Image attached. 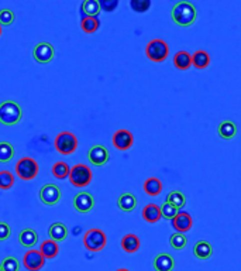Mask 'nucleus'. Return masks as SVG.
Segmentation results:
<instances>
[{
	"label": "nucleus",
	"mask_w": 241,
	"mask_h": 271,
	"mask_svg": "<svg viewBox=\"0 0 241 271\" xmlns=\"http://www.w3.org/2000/svg\"><path fill=\"white\" fill-rule=\"evenodd\" d=\"M171 17L179 27H190L198 19V12L190 2H178L172 8Z\"/></svg>",
	"instance_id": "f257e3e1"
},
{
	"label": "nucleus",
	"mask_w": 241,
	"mask_h": 271,
	"mask_svg": "<svg viewBox=\"0 0 241 271\" xmlns=\"http://www.w3.org/2000/svg\"><path fill=\"white\" fill-rule=\"evenodd\" d=\"M23 117V110L14 101H4L0 103V123L4 126H14Z\"/></svg>",
	"instance_id": "f03ea898"
},
{
	"label": "nucleus",
	"mask_w": 241,
	"mask_h": 271,
	"mask_svg": "<svg viewBox=\"0 0 241 271\" xmlns=\"http://www.w3.org/2000/svg\"><path fill=\"white\" fill-rule=\"evenodd\" d=\"M146 54L152 62H162L170 55V47L164 40H151L146 47Z\"/></svg>",
	"instance_id": "7ed1b4c3"
},
{
	"label": "nucleus",
	"mask_w": 241,
	"mask_h": 271,
	"mask_svg": "<svg viewBox=\"0 0 241 271\" xmlns=\"http://www.w3.org/2000/svg\"><path fill=\"white\" fill-rule=\"evenodd\" d=\"M38 163L30 157H24L22 160H18L16 164V174L18 175V178H22L23 181L34 179L38 175Z\"/></svg>",
	"instance_id": "20e7f679"
},
{
	"label": "nucleus",
	"mask_w": 241,
	"mask_h": 271,
	"mask_svg": "<svg viewBox=\"0 0 241 271\" xmlns=\"http://www.w3.org/2000/svg\"><path fill=\"white\" fill-rule=\"evenodd\" d=\"M55 148L60 154L70 155L76 151L78 148V139L74 133L62 132L55 139Z\"/></svg>",
	"instance_id": "39448f33"
},
{
	"label": "nucleus",
	"mask_w": 241,
	"mask_h": 271,
	"mask_svg": "<svg viewBox=\"0 0 241 271\" xmlns=\"http://www.w3.org/2000/svg\"><path fill=\"white\" fill-rule=\"evenodd\" d=\"M92 177H94L92 171L85 164H76L70 168V181L74 186H78V188L88 186L92 181Z\"/></svg>",
	"instance_id": "423d86ee"
},
{
	"label": "nucleus",
	"mask_w": 241,
	"mask_h": 271,
	"mask_svg": "<svg viewBox=\"0 0 241 271\" xmlns=\"http://www.w3.org/2000/svg\"><path fill=\"white\" fill-rule=\"evenodd\" d=\"M108 243V237L100 229H90L84 236V246L89 251H100Z\"/></svg>",
	"instance_id": "0eeeda50"
},
{
	"label": "nucleus",
	"mask_w": 241,
	"mask_h": 271,
	"mask_svg": "<svg viewBox=\"0 0 241 271\" xmlns=\"http://www.w3.org/2000/svg\"><path fill=\"white\" fill-rule=\"evenodd\" d=\"M61 196H62L61 189L54 184H47V185H44L40 189V199L48 206L56 205L58 202L61 201Z\"/></svg>",
	"instance_id": "6e6552de"
},
{
	"label": "nucleus",
	"mask_w": 241,
	"mask_h": 271,
	"mask_svg": "<svg viewBox=\"0 0 241 271\" xmlns=\"http://www.w3.org/2000/svg\"><path fill=\"white\" fill-rule=\"evenodd\" d=\"M55 50L54 47L51 46L50 43H38L37 46L34 47V51H32V57L34 60L38 62V64H48V62L52 61L54 58Z\"/></svg>",
	"instance_id": "1a4fd4ad"
},
{
	"label": "nucleus",
	"mask_w": 241,
	"mask_h": 271,
	"mask_svg": "<svg viewBox=\"0 0 241 271\" xmlns=\"http://www.w3.org/2000/svg\"><path fill=\"white\" fill-rule=\"evenodd\" d=\"M44 263H46V258L41 254L40 250L32 248L24 254L23 264L28 271H40L44 267Z\"/></svg>",
	"instance_id": "9d476101"
},
{
	"label": "nucleus",
	"mask_w": 241,
	"mask_h": 271,
	"mask_svg": "<svg viewBox=\"0 0 241 271\" xmlns=\"http://www.w3.org/2000/svg\"><path fill=\"white\" fill-rule=\"evenodd\" d=\"M88 160L90 161L92 165L94 167H102L109 161V151L104 146L96 144L94 147H90V150L88 151Z\"/></svg>",
	"instance_id": "9b49d317"
},
{
	"label": "nucleus",
	"mask_w": 241,
	"mask_h": 271,
	"mask_svg": "<svg viewBox=\"0 0 241 271\" xmlns=\"http://www.w3.org/2000/svg\"><path fill=\"white\" fill-rule=\"evenodd\" d=\"M74 208L79 213H89L94 208V195L89 192H79L74 198Z\"/></svg>",
	"instance_id": "f8f14e48"
},
{
	"label": "nucleus",
	"mask_w": 241,
	"mask_h": 271,
	"mask_svg": "<svg viewBox=\"0 0 241 271\" xmlns=\"http://www.w3.org/2000/svg\"><path fill=\"white\" fill-rule=\"evenodd\" d=\"M113 146L120 150V151H127L128 148H132V143H134V137H132V132L126 130V129H120L113 134Z\"/></svg>",
	"instance_id": "ddd939ff"
},
{
	"label": "nucleus",
	"mask_w": 241,
	"mask_h": 271,
	"mask_svg": "<svg viewBox=\"0 0 241 271\" xmlns=\"http://www.w3.org/2000/svg\"><path fill=\"white\" fill-rule=\"evenodd\" d=\"M194 220L188 212H178V215L172 219V227L178 233H186L192 229Z\"/></svg>",
	"instance_id": "4468645a"
},
{
	"label": "nucleus",
	"mask_w": 241,
	"mask_h": 271,
	"mask_svg": "<svg viewBox=\"0 0 241 271\" xmlns=\"http://www.w3.org/2000/svg\"><path fill=\"white\" fill-rule=\"evenodd\" d=\"M152 267L156 271H174L175 260L168 253H160L152 260Z\"/></svg>",
	"instance_id": "2eb2a0df"
},
{
	"label": "nucleus",
	"mask_w": 241,
	"mask_h": 271,
	"mask_svg": "<svg viewBox=\"0 0 241 271\" xmlns=\"http://www.w3.org/2000/svg\"><path fill=\"white\" fill-rule=\"evenodd\" d=\"M18 243L22 246H24V247H34L38 243V233L36 232L34 229L27 227V229L22 230L20 234H18Z\"/></svg>",
	"instance_id": "dca6fc26"
},
{
	"label": "nucleus",
	"mask_w": 241,
	"mask_h": 271,
	"mask_svg": "<svg viewBox=\"0 0 241 271\" xmlns=\"http://www.w3.org/2000/svg\"><path fill=\"white\" fill-rule=\"evenodd\" d=\"M141 246V241L138 239V236L137 234H134V233H128V234H126L124 237L122 239V248L124 250L126 253H136V251H138V248Z\"/></svg>",
	"instance_id": "f3484780"
},
{
	"label": "nucleus",
	"mask_w": 241,
	"mask_h": 271,
	"mask_svg": "<svg viewBox=\"0 0 241 271\" xmlns=\"http://www.w3.org/2000/svg\"><path fill=\"white\" fill-rule=\"evenodd\" d=\"M213 254V246L209 241L200 240L194 246V256L199 260H208Z\"/></svg>",
	"instance_id": "a211bd4d"
},
{
	"label": "nucleus",
	"mask_w": 241,
	"mask_h": 271,
	"mask_svg": "<svg viewBox=\"0 0 241 271\" xmlns=\"http://www.w3.org/2000/svg\"><path fill=\"white\" fill-rule=\"evenodd\" d=\"M48 236L50 239L54 241H64L68 236V229L66 226L61 223V222H55L52 225L50 226V230H48Z\"/></svg>",
	"instance_id": "6ab92c4d"
},
{
	"label": "nucleus",
	"mask_w": 241,
	"mask_h": 271,
	"mask_svg": "<svg viewBox=\"0 0 241 271\" xmlns=\"http://www.w3.org/2000/svg\"><path fill=\"white\" fill-rule=\"evenodd\" d=\"M117 206L123 212H132L137 206V198L130 192H124L118 196L117 199Z\"/></svg>",
	"instance_id": "aec40b11"
},
{
	"label": "nucleus",
	"mask_w": 241,
	"mask_h": 271,
	"mask_svg": "<svg viewBox=\"0 0 241 271\" xmlns=\"http://www.w3.org/2000/svg\"><path fill=\"white\" fill-rule=\"evenodd\" d=\"M218 133L223 140H233L237 134V126L232 120H224L218 124Z\"/></svg>",
	"instance_id": "412c9836"
},
{
	"label": "nucleus",
	"mask_w": 241,
	"mask_h": 271,
	"mask_svg": "<svg viewBox=\"0 0 241 271\" xmlns=\"http://www.w3.org/2000/svg\"><path fill=\"white\" fill-rule=\"evenodd\" d=\"M161 209L156 203H150L142 209V219L148 223H156L161 220Z\"/></svg>",
	"instance_id": "4be33fe9"
},
{
	"label": "nucleus",
	"mask_w": 241,
	"mask_h": 271,
	"mask_svg": "<svg viewBox=\"0 0 241 271\" xmlns=\"http://www.w3.org/2000/svg\"><path fill=\"white\" fill-rule=\"evenodd\" d=\"M162 191V181L156 177H150L144 182V192L150 196H158Z\"/></svg>",
	"instance_id": "5701e85b"
},
{
	"label": "nucleus",
	"mask_w": 241,
	"mask_h": 271,
	"mask_svg": "<svg viewBox=\"0 0 241 271\" xmlns=\"http://www.w3.org/2000/svg\"><path fill=\"white\" fill-rule=\"evenodd\" d=\"M174 65L180 71H186L192 67V55L186 51H179L174 57Z\"/></svg>",
	"instance_id": "b1692460"
},
{
	"label": "nucleus",
	"mask_w": 241,
	"mask_h": 271,
	"mask_svg": "<svg viewBox=\"0 0 241 271\" xmlns=\"http://www.w3.org/2000/svg\"><path fill=\"white\" fill-rule=\"evenodd\" d=\"M41 254L44 256V258H55L60 253V247H58V243L54 240H46L41 243V247H40Z\"/></svg>",
	"instance_id": "393cba45"
},
{
	"label": "nucleus",
	"mask_w": 241,
	"mask_h": 271,
	"mask_svg": "<svg viewBox=\"0 0 241 271\" xmlns=\"http://www.w3.org/2000/svg\"><path fill=\"white\" fill-rule=\"evenodd\" d=\"M210 64V55L206 53V51H203V50H199V51H196L194 55H192V65H194V68H198V70H204V68H208Z\"/></svg>",
	"instance_id": "a878e982"
},
{
	"label": "nucleus",
	"mask_w": 241,
	"mask_h": 271,
	"mask_svg": "<svg viewBox=\"0 0 241 271\" xmlns=\"http://www.w3.org/2000/svg\"><path fill=\"white\" fill-rule=\"evenodd\" d=\"M82 13L86 17H98V15L100 13L99 2H96V0H85L82 3Z\"/></svg>",
	"instance_id": "bb28decb"
},
{
	"label": "nucleus",
	"mask_w": 241,
	"mask_h": 271,
	"mask_svg": "<svg viewBox=\"0 0 241 271\" xmlns=\"http://www.w3.org/2000/svg\"><path fill=\"white\" fill-rule=\"evenodd\" d=\"M166 202L171 203L172 206H175L176 209H182L186 203V198L180 191H171L168 196H166Z\"/></svg>",
	"instance_id": "cd10ccee"
},
{
	"label": "nucleus",
	"mask_w": 241,
	"mask_h": 271,
	"mask_svg": "<svg viewBox=\"0 0 241 271\" xmlns=\"http://www.w3.org/2000/svg\"><path fill=\"white\" fill-rule=\"evenodd\" d=\"M100 27V22L98 17H86L84 16L82 22H80V29L88 33V34H92L94 31L98 30Z\"/></svg>",
	"instance_id": "c85d7f7f"
},
{
	"label": "nucleus",
	"mask_w": 241,
	"mask_h": 271,
	"mask_svg": "<svg viewBox=\"0 0 241 271\" xmlns=\"http://www.w3.org/2000/svg\"><path fill=\"white\" fill-rule=\"evenodd\" d=\"M14 157V147L8 141H0V163H8Z\"/></svg>",
	"instance_id": "c756f323"
},
{
	"label": "nucleus",
	"mask_w": 241,
	"mask_h": 271,
	"mask_svg": "<svg viewBox=\"0 0 241 271\" xmlns=\"http://www.w3.org/2000/svg\"><path fill=\"white\" fill-rule=\"evenodd\" d=\"M70 168L68 167V164L66 163L60 161V163H55L54 165H52V174H54L55 178L65 179L66 177H70Z\"/></svg>",
	"instance_id": "7c9ffc66"
},
{
	"label": "nucleus",
	"mask_w": 241,
	"mask_h": 271,
	"mask_svg": "<svg viewBox=\"0 0 241 271\" xmlns=\"http://www.w3.org/2000/svg\"><path fill=\"white\" fill-rule=\"evenodd\" d=\"M170 244H171L172 248L175 250H182V248L186 247L188 239L184 233H174L171 237H170Z\"/></svg>",
	"instance_id": "2f4dec72"
},
{
	"label": "nucleus",
	"mask_w": 241,
	"mask_h": 271,
	"mask_svg": "<svg viewBox=\"0 0 241 271\" xmlns=\"http://www.w3.org/2000/svg\"><path fill=\"white\" fill-rule=\"evenodd\" d=\"M0 267H2V271H20V263H18V260H17L16 257L12 256L3 258L2 263H0Z\"/></svg>",
	"instance_id": "473e14b6"
},
{
	"label": "nucleus",
	"mask_w": 241,
	"mask_h": 271,
	"mask_svg": "<svg viewBox=\"0 0 241 271\" xmlns=\"http://www.w3.org/2000/svg\"><path fill=\"white\" fill-rule=\"evenodd\" d=\"M14 185V177L8 171H0V189H10Z\"/></svg>",
	"instance_id": "72a5a7b5"
},
{
	"label": "nucleus",
	"mask_w": 241,
	"mask_h": 271,
	"mask_svg": "<svg viewBox=\"0 0 241 271\" xmlns=\"http://www.w3.org/2000/svg\"><path fill=\"white\" fill-rule=\"evenodd\" d=\"M160 209H161V216H162L164 219H168V220H172L174 217L178 215L179 212L175 206H172L171 203H168V202L162 203V206H161Z\"/></svg>",
	"instance_id": "f704fd0d"
},
{
	"label": "nucleus",
	"mask_w": 241,
	"mask_h": 271,
	"mask_svg": "<svg viewBox=\"0 0 241 271\" xmlns=\"http://www.w3.org/2000/svg\"><path fill=\"white\" fill-rule=\"evenodd\" d=\"M130 6L134 12L137 13H144L147 12L150 6H151V2L150 0H132L130 2Z\"/></svg>",
	"instance_id": "c9c22d12"
},
{
	"label": "nucleus",
	"mask_w": 241,
	"mask_h": 271,
	"mask_svg": "<svg viewBox=\"0 0 241 271\" xmlns=\"http://www.w3.org/2000/svg\"><path fill=\"white\" fill-rule=\"evenodd\" d=\"M14 22V13L8 9L0 10V26H10Z\"/></svg>",
	"instance_id": "e433bc0d"
},
{
	"label": "nucleus",
	"mask_w": 241,
	"mask_h": 271,
	"mask_svg": "<svg viewBox=\"0 0 241 271\" xmlns=\"http://www.w3.org/2000/svg\"><path fill=\"white\" fill-rule=\"evenodd\" d=\"M99 6H100V10H103V12L112 13V12H114L117 6H118V0H100V2H99Z\"/></svg>",
	"instance_id": "4c0bfd02"
},
{
	"label": "nucleus",
	"mask_w": 241,
	"mask_h": 271,
	"mask_svg": "<svg viewBox=\"0 0 241 271\" xmlns=\"http://www.w3.org/2000/svg\"><path fill=\"white\" fill-rule=\"evenodd\" d=\"M12 234V229L6 222H0V241L8 240Z\"/></svg>",
	"instance_id": "58836bf2"
},
{
	"label": "nucleus",
	"mask_w": 241,
	"mask_h": 271,
	"mask_svg": "<svg viewBox=\"0 0 241 271\" xmlns=\"http://www.w3.org/2000/svg\"><path fill=\"white\" fill-rule=\"evenodd\" d=\"M117 271H130V270H127V268H118Z\"/></svg>",
	"instance_id": "ea45409f"
},
{
	"label": "nucleus",
	"mask_w": 241,
	"mask_h": 271,
	"mask_svg": "<svg viewBox=\"0 0 241 271\" xmlns=\"http://www.w3.org/2000/svg\"><path fill=\"white\" fill-rule=\"evenodd\" d=\"M0 36H2V26H0Z\"/></svg>",
	"instance_id": "a19ab883"
},
{
	"label": "nucleus",
	"mask_w": 241,
	"mask_h": 271,
	"mask_svg": "<svg viewBox=\"0 0 241 271\" xmlns=\"http://www.w3.org/2000/svg\"><path fill=\"white\" fill-rule=\"evenodd\" d=\"M0 271H2V267H0Z\"/></svg>",
	"instance_id": "79ce46f5"
}]
</instances>
